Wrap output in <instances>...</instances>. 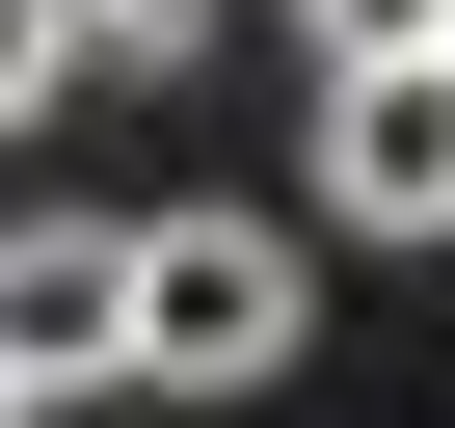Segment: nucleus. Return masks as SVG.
<instances>
[{
	"label": "nucleus",
	"mask_w": 455,
	"mask_h": 428,
	"mask_svg": "<svg viewBox=\"0 0 455 428\" xmlns=\"http://www.w3.org/2000/svg\"><path fill=\"white\" fill-rule=\"evenodd\" d=\"M134 375V214H0V401H108Z\"/></svg>",
	"instance_id": "nucleus-2"
},
{
	"label": "nucleus",
	"mask_w": 455,
	"mask_h": 428,
	"mask_svg": "<svg viewBox=\"0 0 455 428\" xmlns=\"http://www.w3.org/2000/svg\"><path fill=\"white\" fill-rule=\"evenodd\" d=\"M54 81H81V0H0V134H54Z\"/></svg>",
	"instance_id": "nucleus-4"
},
{
	"label": "nucleus",
	"mask_w": 455,
	"mask_h": 428,
	"mask_svg": "<svg viewBox=\"0 0 455 428\" xmlns=\"http://www.w3.org/2000/svg\"><path fill=\"white\" fill-rule=\"evenodd\" d=\"M188 28H214V0H81V81H161Z\"/></svg>",
	"instance_id": "nucleus-5"
},
{
	"label": "nucleus",
	"mask_w": 455,
	"mask_h": 428,
	"mask_svg": "<svg viewBox=\"0 0 455 428\" xmlns=\"http://www.w3.org/2000/svg\"><path fill=\"white\" fill-rule=\"evenodd\" d=\"M322 321V242L295 214H134V375L161 401H268Z\"/></svg>",
	"instance_id": "nucleus-1"
},
{
	"label": "nucleus",
	"mask_w": 455,
	"mask_h": 428,
	"mask_svg": "<svg viewBox=\"0 0 455 428\" xmlns=\"http://www.w3.org/2000/svg\"><path fill=\"white\" fill-rule=\"evenodd\" d=\"M322 54H455V0H295Z\"/></svg>",
	"instance_id": "nucleus-6"
},
{
	"label": "nucleus",
	"mask_w": 455,
	"mask_h": 428,
	"mask_svg": "<svg viewBox=\"0 0 455 428\" xmlns=\"http://www.w3.org/2000/svg\"><path fill=\"white\" fill-rule=\"evenodd\" d=\"M322 242H455V54H322Z\"/></svg>",
	"instance_id": "nucleus-3"
},
{
	"label": "nucleus",
	"mask_w": 455,
	"mask_h": 428,
	"mask_svg": "<svg viewBox=\"0 0 455 428\" xmlns=\"http://www.w3.org/2000/svg\"><path fill=\"white\" fill-rule=\"evenodd\" d=\"M0 428H28V401H0Z\"/></svg>",
	"instance_id": "nucleus-7"
}]
</instances>
